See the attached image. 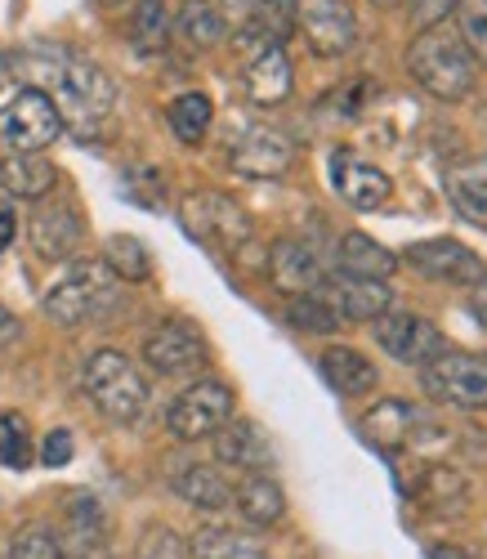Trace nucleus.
Masks as SVG:
<instances>
[{
    "mask_svg": "<svg viewBox=\"0 0 487 559\" xmlns=\"http://www.w3.org/2000/svg\"><path fill=\"white\" fill-rule=\"evenodd\" d=\"M40 85L50 90V104L59 108L63 121H72L76 130H94V126H104L108 112L117 108V85L112 76L99 68V63H90L81 55H63V50H45L40 59L27 63Z\"/></svg>",
    "mask_w": 487,
    "mask_h": 559,
    "instance_id": "1",
    "label": "nucleus"
},
{
    "mask_svg": "<svg viewBox=\"0 0 487 559\" xmlns=\"http://www.w3.org/2000/svg\"><path fill=\"white\" fill-rule=\"evenodd\" d=\"M407 68H412V76L429 90V95L443 99V104H461L474 90V81H478V63L465 50V40L456 36L452 23L425 27L407 45Z\"/></svg>",
    "mask_w": 487,
    "mask_h": 559,
    "instance_id": "2",
    "label": "nucleus"
},
{
    "mask_svg": "<svg viewBox=\"0 0 487 559\" xmlns=\"http://www.w3.org/2000/svg\"><path fill=\"white\" fill-rule=\"evenodd\" d=\"M117 300H121L117 273L99 260H81L45 292V318L59 322V328H81V322L108 318L117 309Z\"/></svg>",
    "mask_w": 487,
    "mask_h": 559,
    "instance_id": "3",
    "label": "nucleus"
},
{
    "mask_svg": "<svg viewBox=\"0 0 487 559\" xmlns=\"http://www.w3.org/2000/svg\"><path fill=\"white\" fill-rule=\"evenodd\" d=\"M85 394L112 421H139L143 407H149V381L117 349H99L85 362Z\"/></svg>",
    "mask_w": 487,
    "mask_h": 559,
    "instance_id": "4",
    "label": "nucleus"
},
{
    "mask_svg": "<svg viewBox=\"0 0 487 559\" xmlns=\"http://www.w3.org/2000/svg\"><path fill=\"white\" fill-rule=\"evenodd\" d=\"M179 224L202 247H219V251H233V255L256 242L251 215L224 193H188L183 206H179Z\"/></svg>",
    "mask_w": 487,
    "mask_h": 559,
    "instance_id": "5",
    "label": "nucleus"
},
{
    "mask_svg": "<svg viewBox=\"0 0 487 559\" xmlns=\"http://www.w3.org/2000/svg\"><path fill=\"white\" fill-rule=\"evenodd\" d=\"M237 55H241V85H247L251 104L273 108L290 95V59L282 50V40L264 36L260 27H237Z\"/></svg>",
    "mask_w": 487,
    "mask_h": 559,
    "instance_id": "6",
    "label": "nucleus"
},
{
    "mask_svg": "<svg viewBox=\"0 0 487 559\" xmlns=\"http://www.w3.org/2000/svg\"><path fill=\"white\" fill-rule=\"evenodd\" d=\"M63 134V117L50 104L45 90H19V95L0 108V144L10 153H40Z\"/></svg>",
    "mask_w": 487,
    "mask_h": 559,
    "instance_id": "7",
    "label": "nucleus"
},
{
    "mask_svg": "<svg viewBox=\"0 0 487 559\" xmlns=\"http://www.w3.org/2000/svg\"><path fill=\"white\" fill-rule=\"evenodd\" d=\"M363 435L384 448V452H420V448H433L438 439H448V430L433 421V416H425L420 407L403 403V399H384L376 403L367 416H363Z\"/></svg>",
    "mask_w": 487,
    "mask_h": 559,
    "instance_id": "8",
    "label": "nucleus"
},
{
    "mask_svg": "<svg viewBox=\"0 0 487 559\" xmlns=\"http://www.w3.org/2000/svg\"><path fill=\"white\" fill-rule=\"evenodd\" d=\"M228 421H233V390L224 381H198L170 403L175 439H206Z\"/></svg>",
    "mask_w": 487,
    "mask_h": 559,
    "instance_id": "9",
    "label": "nucleus"
},
{
    "mask_svg": "<svg viewBox=\"0 0 487 559\" xmlns=\"http://www.w3.org/2000/svg\"><path fill=\"white\" fill-rule=\"evenodd\" d=\"M425 390H429L438 403L483 407V403H487V358L443 349L433 362H425Z\"/></svg>",
    "mask_w": 487,
    "mask_h": 559,
    "instance_id": "10",
    "label": "nucleus"
},
{
    "mask_svg": "<svg viewBox=\"0 0 487 559\" xmlns=\"http://www.w3.org/2000/svg\"><path fill=\"white\" fill-rule=\"evenodd\" d=\"M376 341H380V349H384L389 358L416 362V367L433 362L438 354L448 349V345H443V332H438L433 322H425V318H416V313H403V309H384V313L376 318Z\"/></svg>",
    "mask_w": 487,
    "mask_h": 559,
    "instance_id": "11",
    "label": "nucleus"
},
{
    "mask_svg": "<svg viewBox=\"0 0 487 559\" xmlns=\"http://www.w3.org/2000/svg\"><path fill=\"white\" fill-rule=\"evenodd\" d=\"M296 27H305V40L318 59H340L358 36V19L349 0H305Z\"/></svg>",
    "mask_w": 487,
    "mask_h": 559,
    "instance_id": "12",
    "label": "nucleus"
},
{
    "mask_svg": "<svg viewBox=\"0 0 487 559\" xmlns=\"http://www.w3.org/2000/svg\"><path fill=\"white\" fill-rule=\"evenodd\" d=\"M296 148H290V139L273 126H247L233 144H228V162L237 175H251V179H273L290 166Z\"/></svg>",
    "mask_w": 487,
    "mask_h": 559,
    "instance_id": "13",
    "label": "nucleus"
},
{
    "mask_svg": "<svg viewBox=\"0 0 487 559\" xmlns=\"http://www.w3.org/2000/svg\"><path fill=\"white\" fill-rule=\"evenodd\" d=\"M331 183H335V193L340 202H349L354 211H376L389 202V175L380 166H371L367 157L349 153V148H335L331 153Z\"/></svg>",
    "mask_w": 487,
    "mask_h": 559,
    "instance_id": "14",
    "label": "nucleus"
},
{
    "mask_svg": "<svg viewBox=\"0 0 487 559\" xmlns=\"http://www.w3.org/2000/svg\"><path fill=\"white\" fill-rule=\"evenodd\" d=\"M340 322H363V318H380L389 309V287L376 283V277H349V273H335L322 277V287L313 292Z\"/></svg>",
    "mask_w": 487,
    "mask_h": 559,
    "instance_id": "15",
    "label": "nucleus"
},
{
    "mask_svg": "<svg viewBox=\"0 0 487 559\" xmlns=\"http://www.w3.org/2000/svg\"><path fill=\"white\" fill-rule=\"evenodd\" d=\"M143 358H149V367L162 371V377H179V371H192L206 358V345H202L198 328L170 318V322H162V328L149 332V341H143Z\"/></svg>",
    "mask_w": 487,
    "mask_h": 559,
    "instance_id": "16",
    "label": "nucleus"
},
{
    "mask_svg": "<svg viewBox=\"0 0 487 559\" xmlns=\"http://www.w3.org/2000/svg\"><path fill=\"white\" fill-rule=\"evenodd\" d=\"M407 264H412L416 273L433 277V283H478V277L487 273V264H483L470 247H461V242H452V238L416 242V247L407 251Z\"/></svg>",
    "mask_w": 487,
    "mask_h": 559,
    "instance_id": "17",
    "label": "nucleus"
},
{
    "mask_svg": "<svg viewBox=\"0 0 487 559\" xmlns=\"http://www.w3.org/2000/svg\"><path fill=\"white\" fill-rule=\"evenodd\" d=\"M269 273H273V287L286 292L290 300H296V296H313V292L322 287V277H326L318 251H313L309 242H300V238L273 242V251H269Z\"/></svg>",
    "mask_w": 487,
    "mask_h": 559,
    "instance_id": "18",
    "label": "nucleus"
},
{
    "mask_svg": "<svg viewBox=\"0 0 487 559\" xmlns=\"http://www.w3.org/2000/svg\"><path fill=\"white\" fill-rule=\"evenodd\" d=\"M32 247L45 260H68L81 242V215L68 202H40L32 215Z\"/></svg>",
    "mask_w": 487,
    "mask_h": 559,
    "instance_id": "19",
    "label": "nucleus"
},
{
    "mask_svg": "<svg viewBox=\"0 0 487 559\" xmlns=\"http://www.w3.org/2000/svg\"><path fill=\"white\" fill-rule=\"evenodd\" d=\"M215 435H219L215 452H219L224 465H237V471L256 475V471H264V465L273 461V448H269V439H264V430L256 421H228Z\"/></svg>",
    "mask_w": 487,
    "mask_h": 559,
    "instance_id": "20",
    "label": "nucleus"
},
{
    "mask_svg": "<svg viewBox=\"0 0 487 559\" xmlns=\"http://www.w3.org/2000/svg\"><path fill=\"white\" fill-rule=\"evenodd\" d=\"M0 189L10 198H45L55 189V166L40 153H10L0 157Z\"/></svg>",
    "mask_w": 487,
    "mask_h": 559,
    "instance_id": "21",
    "label": "nucleus"
},
{
    "mask_svg": "<svg viewBox=\"0 0 487 559\" xmlns=\"http://www.w3.org/2000/svg\"><path fill=\"white\" fill-rule=\"evenodd\" d=\"M318 367H322V381L335 390V394H367L371 385H376V367L358 354V349H345V345H335V349H326L322 358H318Z\"/></svg>",
    "mask_w": 487,
    "mask_h": 559,
    "instance_id": "22",
    "label": "nucleus"
},
{
    "mask_svg": "<svg viewBox=\"0 0 487 559\" xmlns=\"http://www.w3.org/2000/svg\"><path fill=\"white\" fill-rule=\"evenodd\" d=\"M335 260H340V269H345L349 277H376V283H384V277L399 269V255L376 247L367 233H345L340 247H335Z\"/></svg>",
    "mask_w": 487,
    "mask_h": 559,
    "instance_id": "23",
    "label": "nucleus"
},
{
    "mask_svg": "<svg viewBox=\"0 0 487 559\" xmlns=\"http://www.w3.org/2000/svg\"><path fill=\"white\" fill-rule=\"evenodd\" d=\"M448 202L470 219V224H487V166L483 162H465V166H452L448 179Z\"/></svg>",
    "mask_w": 487,
    "mask_h": 559,
    "instance_id": "24",
    "label": "nucleus"
},
{
    "mask_svg": "<svg viewBox=\"0 0 487 559\" xmlns=\"http://www.w3.org/2000/svg\"><path fill=\"white\" fill-rule=\"evenodd\" d=\"M175 27H179V36H183L188 45H198V50H211V45L224 40L228 19H224V10L215 5V0H183Z\"/></svg>",
    "mask_w": 487,
    "mask_h": 559,
    "instance_id": "25",
    "label": "nucleus"
},
{
    "mask_svg": "<svg viewBox=\"0 0 487 559\" xmlns=\"http://www.w3.org/2000/svg\"><path fill=\"white\" fill-rule=\"evenodd\" d=\"M237 510H241V520H247V524L269 528V524L282 520L286 497H282V488H277L269 475H251L247 484L237 488Z\"/></svg>",
    "mask_w": 487,
    "mask_h": 559,
    "instance_id": "26",
    "label": "nucleus"
},
{
    "mask_svg": "<svg viewBox=\"0 0 487 559\" xmlns=\"http://www.w3.org/2000/svg\"><path fill=\"white\" fill-rule=\"evenodd\" d=\"M211 99L202 95V90H188V95H179L170 108H166V121L175 130V139H183V144H202L206 130H211Z\"/></svg>",
    "mask_w": 487,
    "mask_h": 559,
    "instance_id": "27",
    "label": "nucleus"
},
{
    "mask_svg": "<svg viewBox=\"0 0 487 559\" xmlns=\"http://www.w3.org/2000/svg\"><path fill=\"white\" fill-rule=\"evenodd\" d=\"M192 555L198 559H264V546L251 533H237V528H206L192 537Z\"/></svg>",
    "mask_w": 487,
    "mask_h": 559,
    "instance_id": "28",
    "label": "nucleus"
},
{
    "mask_svg": "<svg viewBox=\"0 0 487 559\" xmlns=\"http://www.w3.org/2000/svg\"><path fill=\"white\" fill-rule=\"evenodd\" d=\"M179 497L192 501L198 510H219V506H228L233 492L215 465H192V471H183V479H179Z\"/></svg>",
    "mask_w": 487,
    "mask_h": 559,
    "instance_id": "29",
    "label": "nucleus"
},
{
    "mask_svg": "<svg viewBox=\"0 0 487 559\" xmlns=\"http://www.w3.org/2000/svg\"><path fill=\"white\" fill-rule=\"evenodd\" d=\"M425 506L433 510H461L465 506V479L456 471H448V465H433V471L420 475V488H412Z\"/></svg>",
    "mask_w": 487,
    "mask_h": 559,
    "instance_id": "30",
    "label": "nucleus"
},
{
    "mask_svg": "<svg viewBox=\"0 0 487 559\" xmlns=\"http://www.w3.org/2000/svg\"><path fill=\"white\" fill-rule=\"evenodd\" d=\"M68 528H72V546H76L81 555L99 550V546H104V510H99V501H94V497H72V506H68Z\"/></svg>",
    "mask_w": 487,
    "mask_h": 559,
    "instance_id": "31",
    "label": "nucleus"
},
{
    "mask_svg": "<svg viewBox=\"0 0 487 559\" xmlns=\"http://www.w3.org/2000/svg\"><path fill=\"white\" fill-rule=\"evenodd\" d=\"M108 269L117 277H126V283H143V277L153 273V260H149V251H143L139 238L117 233V238H108Z\"/></svg>",
    "mask_w": 487,
    "mask_h": 559,
    "instance_id": "32",
    "label": "nucleus"
},
{
    "mask_svg": "<svg viewBox=\"0 0 487 559\" xmlns=\"http://www.w3.org/2000/svg\"><path fill=\"white\" fill-rule=\"evenodd\" d=\"M130 36H134L139 50H162L166 45V5L162 0H134Z\"/></svg>",
    "mask_w": 487,
    "mask_h": 559,
    "instance_id": "33",
    "label": "nucleus"
},
{
    "mask_svg": "<svg viewBox=\"0 0 487 559\" xmlns=\"http://www.w3.org/2000/svg\"><path fill=\"white\" fill-rule=\"evenodd\" d=\"M296 19H300V0H256V10H251V27H260L273 40L296 32Z\"/></svg>",
    "mask_w": 487,
    "mask_h": 559,
    "instance_id": "34",
    "label": "nucleus"
},
{
    "mask_svg": "<svg viewBox=\"0 0 487 559\" xmlns=\"http://www.w3.org/2000/svg\"><path fill=\"white\" fill-rule=\"evenodd\" d=\"M32 461V435H27V421L19 412H0V465L10 471H23Z\"/></svg>",
    "mask_w": 487,
    "mask_h": 559,
    "instance_id": "35",
    "label": "nucleus"
},
{
    "mask_svg": "<svg viewBox=\"0 0 487 559\" xmlns=\"http://www.w3.org/2000/svg\"><path fill=\"white\" fill-rule=\"evenodd\" d=\"M456 36L474 59L487 63V0H456Z\"/></svg>",
    "mask_w": 487,
    "mask_h": 559,
    "instance_id": "36",
    "label": "nucleus"
},
{
    "mask_svg": "<svg viewBox=\"0 0 487 559\" xmlns=\"http://www.w3.org/2000/svg\"><path fill=\"white\" fill-rule=\"evenodd\" d=\"M10 559H63V546H59V537L50 528L32 524V528H23L14 537V555Z\"/></svg>",
    "mask_w": 487,
    "mask_h": 559,
    "instance_id": "37",
    "label": "nucleus"
},
{
    "mask_svg": "<svg viewBox=\"0 0 487 559\" xmlns=\"http://www.w3.org/2000/svg\"><path fill=\"white\" fill-rule=\"evenodd\" d=\"M290 322L305 332H335L340 318L318 300V296H296V305H290Z\"/></svg>",
    "mask_w": 487,
    "mask_h": 559,
    "instance_id": "38",
    "label": "nucleus"
},
{
    "mask_svg": "<svg viewBox=\"0 0 487 559\" xmlns=\"http://www.w3.org/2000/svg\"><path fill=\"white\" fill-rule=\"evenodd\" d=\"M126 189L134 193V202L139 206H162V179L153 175V170H143V166H134V170H126Z\"/></svg>",
    "mask_w": 487,
    "mask_h": 559,
    "instance_id": "39",
    "label": "nucleus"
},
{
    "mask_svg": "<svg viewBox=\"0 0 487 559\" xmlns=\"http://www.w3.org/2000/svg\"><path fill=\"white\" fill-rule=\"evenodd\" d=\"M139 555L143 559H183V546L166 528H149V533H143V542H139Z\"/></svg>",
    "mask_w": 487,
    "mask_h": 559,
    "instance_id": "40",
    "label": "nucleus"
},
{
    "mask_svg": "<svg viewBox=\"0 0 487 559\" xmlns=\"http://www.w3.org/2000/svg\"><path fill=\"white\" fill-rule=\"evenodd\" d=\"M448 10H456V0H412V23L425 32L433 23H443Z\"/></svg>",
    "mask_w": 487,
    "mask_h": 559,
    "instance_id": "41",
    "label": "nucleus"
},
{
    "mask_svg": "<svg viewBox=\"0 0 487 559\" xmlns=\"http://www.w3.org/2000/svg\"><path fill=\"white\" fill-rule=\"evenodd\" d=\"M40 461H45V465H68V461H72V435H68V430L45 435V443H40Z\"/></svg>",
    "mask_w": 487,
    "mask_h": 559,
    "instance_id": "42",
    "label": "nucleus"
},
{
    "mask_svg": "<svg viewBox=\"0 0 487 559\" xmlns=\"http://www.w3.org/2000/svg\"><path fill=\"white\" fill-rule=\"evenodd\" d=\"M470 309H474V318L487 328V273L478 277V283H470Z\"/></svg>",
    "mask_w": 487,
    "mask_h": 559,
    "instance_id": "43",
    "label": "nucleus"
},
{
    "mask_svg": "<svg viewBox=\"0 0 487 559\" xmlns=\"http://www.w3.org/2000/svg\"><path fill=\"white\" fill-rule=\"evenodd\" d=\"M14 233H19V219H14V206L10 202H0V251H5L14 242Z\"/></svg>",
    "mask_w": 487,
    "mask_h": 559,
    "instance_id": "44",
    "label": "nucleus"
},
{
    "mask_svg": "<svg viewBox=\"0 0 487 559\" xmlns=\"http://www.w3.org/2000/svg\"><path fill=\"white\" fill-rule=\"evenodd\" d=\"M14 341H19V318H14L5 305H0V349L14 345Z\"/></svg>",
    "mask_w": 487,
    "mask_h": 559,
    "instance_id": "45",
    "label": "nucleus"
},
{
    "mask_svg": "<svg viewBox=\"0 0 487 559\" xmlns=\"http://www.w3.org/2000/svg\"><path fill=\"white\" fill-rule=\"evenodd\" d=\"M251 10H256V0H224V19L233 14L237 23H251Z\"/></svg>",
    "mask_w": 487,
    "mask_h": 559,
    "instance_id": "46",
    "label": "nucleus"
},
{
    "mask_svg": "<svg viewBox=\"0 0 487 559\" xmlns=\"http://www.w3.org/2000/svg\"><path fill=\"white\" fill-rule=\"evenodd\" d=\"M5 76H10V59L0 55V85H5Z\"/></svg>",
    "mask_w": 487,
    "mask_h": 559,
    "instance_id": "47",
    "label": "nucleus"
},
{
    "mask_svg": "<svg viewBox=\"0 0 487 559\" xmlns=\"http://www.w3.org/2000/svg\"><path fill=\"white\" fill-rule=\"evenodd\" d=\"M438 559H470V555H461V550H438Z\"/></svg>",
    "mask_w": 487,
    "mask_h": 559,
    "instance_id": "48",
    "label": "nucleus"
},
{
    "mask_svg": "<svg viewBox=\"0 0 487 559\" xmlns=\"http://www.w3.org/2000/svg\"><path fill=\"white\" fill-rule=\"evenodd\" d=\"M376 5H394V0H376Z\"/></svg>",
    "mask_w": 487,
    "mask_h": 559,
    "instance_id": "49",
    "label": "nucleus"
},
{
    "mask_svg": "<svg viewBox=\"0 0 487 559\" xmlns=\"http://www.w3.org/2000/svg\"><path fill=\"white\" fill-rule=\"evenodd\" d=\"M104 5H117V0H104Z\"/></svg>",
    "mask_w": 487,
    "mask_h": 559,
    "instance_id": "50",
    "label": "nucleus"
}]
</instances>
